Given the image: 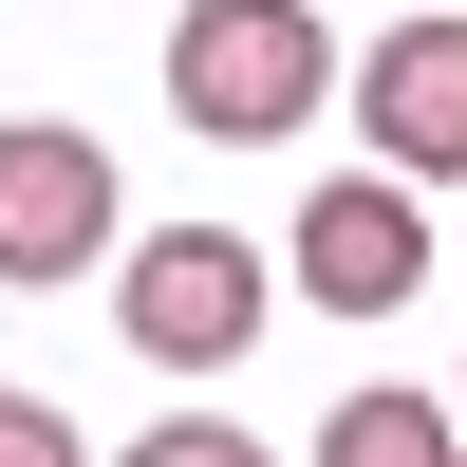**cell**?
I'll return each instance as SVG.
<instances>
[{
    "mask_svg": "<svg viewBox=\"0 0 467 467\" xmlns=\"http://www.w3.org/2000/svg\"><path fill=\"white\" fill-rule=\"evenodd\" d=\"M318 467H467V411L449 393H337L318 411Z\"/></svg>",
    "mask_w": 467,
    "mask_h": 467,
    "instance_id": "cell-6",
    "label": "cell"
},
{
    "mask_svg": "<svg viewBox=\"0 0 467 467\" xmlns=\"http://www.w3.org/2000/svg\"><path fill=\"white\" fill-rule=\"evenodd\" d=\"M262 318H281V281H262L244 224H150V244L112 262V337H131L150 374H224V356H262Z\"/></svg>",
    "mask_w": 467,
    "mask_h": 467,
    "instance_id": "cell-2",
    "label": "cell"
},
{
    "mask_svg": "<svg viewBox=\"0 0 467 467\" xmlns=\"http://www.w3.org/2000/svg\"><path fill=\"white\" fill-rule=\"evenodd\" d=\"M449 411H467V374H449Z\"/></svg>",
    "mask_w": 467,
    "mask_h": 467,
    "instance_id": "cell-9",
    "label": "cell"
},
{
    "mask_svg": "<svg viewBox=\"0 0 467 467\" xmlns=\"http://www.w3.org/2000/svg\"><path fill=\"white\" fill-rule=\"evenodd\" d=\"M449 262H467V244H449Z\"/></svg>",
    "mask_w": 467,
    "mask_h": 467,
    "instance_id": "cell-10",
    "label": "cell"
},
{
    "mask_svg": "<svg viewBox=\"0 0 467 467\" xmlns=\"http://www.w3.org/2000/svg\"><path fill=\"white\" fill-rule=\"evenodd\" d=\"M112 467H262V431H244V411H150Z\"/></svg>",
    "mask_w": 467,
    "mask_h": 467,
    "instance_id": "cell-7",
    "label": "cell"
},
{
    "mask_svg": "<svg viewBox=\"0 0 467 467\" xmlns=\"http://www.w3.org/2000/svg\"><path fill=\"white\" fill-rule=\"evenodd\" d=\"M374 131V169H411V187H467V19H411L393 0V37L356 57V94H337Z\"/></svg>",
    "mask_w": 467,
    "mask_h": 467,
    "instance_id": "cell-5",
    "label": "cell"
},
{
    "mask_svg": "<svg viewBox=\"0 0 467 467\" xmlns=\"http://www.w3.org/2000/svg\"><path fill=\"white\" fill-rule=\"evenodd\" d=\"M0 467H94V449H75V411H37V393H0Z\"/></svg>",
    "mask_w": 467,
    "mask_h": 467,
    "instance_id": "cell-8",
    "label": "cell"
},
{
    "mask_svg": "<svg viewBox=\"0 0 467 467\" xmlns=\"http://www.w3.org/2000/svg\"><path fill=\"white\" fill-rule=\"evenodd\" d=\"M281 262H299V299H318V318H393L449 244H431V206H411V169H337L318 206L281 224Z\"/></svg>",
    "mask_w": 467,
    "mask_h": 467,
    "instance_id": "cell-4",
    "label": "cell"
},
{
    "mask_svg": "<svg viewBox=\"0 0 467 467\" xmlns=\"http://www.w3.org/2000/svg\"><path fill=\"white\" fill-rule=\"evenodd\" d=\"M112 224H131L112 150H94V131H57V112H19V131H0V281H94Z\"/></svg>",
    "mask_w": 467,
    "mask_h": 467,
    "instance_id": "cell-3",
    "label": "cell"
},
{
    "mask_svg": "<svg viewBox=\"0 0 467 467\" xmlns=\"http://www.w3.org/2000/svg\"><path fill=\"white\" fill-rule=\"evenodd\" d=\"M337 94H356V75H337L318 0H187L169 19V112L206 150H281V131H318Z\"/></svg>",
    "mask_w": 467,
    "mask_h": 467,
    "instance_id": "cell-1",
    "label": "cell"
}]
</instances>
